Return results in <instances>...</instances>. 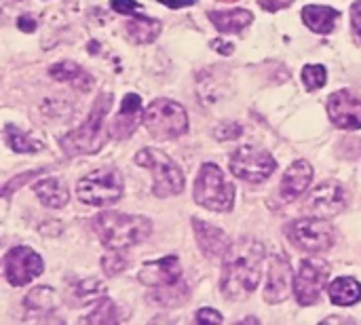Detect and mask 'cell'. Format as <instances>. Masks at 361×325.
I'll list each match as a JSON object with an SVG mask.
<instances>
[{
    "mask_svg": "<svg viewBox=\"0 0 361 325\" xmlns=\"http://www.w3.org/2000/svg\"><path fill=\"white\" fill-rule=\"evenodd\" d=\"M264 262V245L256 239L243 237L235 241L224 254L222 262V294L228 300L247 298L260 283Z\"/></svg>",
    "mask_w": 361,
    "mask_h": 325,
    "instance_id": "6da1fadb",
    "label": "cell"
},
{
    "mask_svg": "<svg viewBox=\"0 0 361 325\" xmlns=\"http://www.w3.org/2000/svg\"><path fill=\"white\" fill-rule=\"evenodd\" d=\"M93 228L108 250H125L146 241L152 233V222L142 216H127L116 211L99 214L93 220Z\"/></svg>",
    "mask_w": 361,
    "mask_h": 325,
    "instance_id": "7a4b0ae2",
    "label": "cell"
},
{
    "mask_svg": "<svg viewBox=\"0 0 361 325\" xmlns=\"http://www.w3.org/2000/svg\"><path fill=\"white\" fill-rule=\"evenodd\" d=\"M112 108V93H102L93 108L89 118L85 121V125H80L78 129L70 131L68 135H63L59 140L61 148L66 154L70 157H78V154H95L102 146H104V123L106 116Z\"/></svg>",
    "mask_w": 361,
    "mask_h": 325,
    "instance_id": "3957f363",
    "label": "cell"
},
{
    "mask_svg": "<svg viewBox=\"0 0 361 325\" xmlns=\"http://www.w3.org/2000/svg\"><path fill=\"white\" fill-rule=\"evenodd\" d=\"M195 201L212 211H231L235 205V188L226 182L222 169L214 163L201 167L195 182Z\"/></svg>",
    "mask_w": 361,
    "mask_h": 325,
    "instance_id": "277c9868",
    "label": "cell"
},
{
    "mask_svg": "<svg viewBox=\"0 0 361 325\" xmlns=\"http://www.w3.org/2000/svg\"><path fill=\"white\" fill-rule=\"evenodd\" d=\"M144 125L157 140H176L186 133L188 114L173 99H154L144 112Z\"/></svg>",
    "mask_w": 361,
    "mask_h": 325,
    "instance_id": "5b68a950",
    "label": "cell"
},
{
    "mask_svg": "<svg viewBox=\"0 0 361 325\" xmlns=\"http://www.w3.org/2000/svg\"><path fill=\"white\" fill-rule=\"evenodd\" d=\"M135 163L146 167L154 176V195L157 197H176L184 190V173L182 169L161 150L144 148L135 154Z\"/></svg>",
    "mask_w": 361,
    "mask_h": 325,
    "instance_id": "8992f818",
    "label": "cell"
},
{
    "mask_svg": "<svg viewBox=\"0 0 361 325\" xmlns=\"http://www.w3.org/2000/svg\"><path fill=\"white\" fill-rule=\"evenodd\" d=\"M78 199L93 207H106L123 197V178L118 171L99 169L85 176L76 186Z\"/></svg>",
    "mask_w": 361,
    "mask_h": 325,
    "instance_id": "52a82bcc",
    "label": "cell"
},
{
    "mask_svg": "<svg viewBox=\"0 0 361 325\" xmlns=\"http://www.w3.org/2000/svg\"><path fill=\"white\" fill-rule=\"evenodd\" d=\"M286 235L290 237V241L311 254H319L326 252L334 245L336 241V231L332 224H328L322 218H305V220H296L292 224L286 226Z\"/></svg>",
    "mask_w": 361,
    "mask_h": 325,
    "instance_id": "ba28073f",
    "label": "cell"
},
{
    "mask_svg": "<svg viewBox=\"0 0 361 325\" xmlns=\"http://www.w3.org/2000/svg\"><path fill=\"white\" fill-rule=\"evenodd\" d=\"M277 169V161L260 148L243 146L231 157V171L235 178L247 182V184H262L267 182L273 171Z\"/></svg>",
    "mask_w": 361,
    "mask_h": 325,
    "instance_id": "9c48e42d",
    "label": "cell"
},
{
    "mask_svg": "<svg viewBox=\"0 0 361 325\" xmlns=\"http://www.w3.org/2000/svg\"><path fill=\"white\" fill-rule=\"evenodd\" d=\"M330 279V269L326 262L322 260H302L300 262V271L296 275L294 281V292H296V300L302 307H311L319 300L324 286Z\"/></svg>",
    "mask_w": 361,
    "mask_h": 325,
    "instance_id": "30bf717a",
    "label": "cell"
},
{
    "mask_svg": "<svg viewBox=\"0 0 361 325\" xmlns=\"http://www.w3.org/2000/svg\"><path fill=\"white\" fill-rule=\"evenodd\" d=\"M42 258L30 247H13L4 256V277L15 288L27 286L32 279L42 275Z\"/></svg>",
    "mask_w": 361,
    "mask_h": 325,
    "instance_id": "8fae6325",
    "label": "cell"
},
{
    "mask_svg": "<svg viewBox=\"0 0 361 325\" xmlns=\"http://www.w3.org/2000/svg\"><path fill=\"white\" fill-rule=\"evenodd\" d=\"M347 205V197L341 184L326 182L319 184L309 197H307V211L315 214L317 218H332L338 216Z\"/></svg>",
    "mask_w": 361,
    "mask_h": 325,
    "instance_id": "7c38bea8",
    "label": "cell"
},
{
    "mask_svg": "<svg viewBox=\"0 0 361 325\" xmlns=\"http://www.w3.org/2000/svg\"><path fill=\"white\" fill-rule=\"evenodd\" d=\"M328 114L341 129H361V99L347 89L330 95Z\"/></svg>",
    "mask_w": 361,
    "mask_h": 325,
    "instance_id": "4fadbf2b",
    "label": "cell"
},
{
    "mask_svg": "<svg viewBox=\"0 0 361 325\" xmlns=\"http://www.w3.org/2000/svg\"><path fill=\"white\" fill-rule=\"evenodd\" d=\"M140 281L148 288H165L182 281V264L176 256H165L154 262H146L140 271Z\"/></svg>",
    "mask_w": 361,
    "mask_h": 325,
    "instance_id": "5bb4252c",
    "label": "cell"
},
{
    "mask_svg": "<svg viewBox=\"0 0 361 325\" xmlns=\"http://www.w3.org/2000/svg\"><path fill=\"white\" fill-rule=\"evenodd\" d=\"M292 292V269L283 256H275L269 266V283L264 292V300L271 305L283 302Z\"/></svg>",
    "mask_w": 361,
    "mask_h": 325,
    "instance_id": "9a60e30c",
    "label": "cell"
},
{
    "mask_svg": "<svg viewBox=\"0 0 361 325\" xmlns=\"http://www.w3.org/2000/svg\"><path fill=\"white\" fill-rule=\"evenodd\" d=\"M140 116H142V97L135 93H127L123 104H121L118 114L114 116V123L110 129L112 137L114 140H127L137 129Z\"/></svg>",
    "mask_w": 361,
    "mask_h": 325,
    "instance_id": "2e32d148",
    "label": "cell"
},
{
    "mask_svg": "<svg viewBox=\"0 0 361 325\" xmlns=\"http://www.w3.org/2000/svg\"><path fill=\"white\" fill-rule=\"evenodd\" d=\"M313 180V169L309 165V161L300 159L296 163H292V167L283 173V180H281V199L292 203L296 201L311 184Z\"/></svg>",
    "mask_w": 361,
    "mask_h": 325,
    "instance_id": "e0dca14e",
    "label": "cell"
},
{
    "mask_svg": "<svg viewBox=\"0 0 361 325\" xmlns=\"http://www.w3.org/2000/svg\"><path fill=\"white\" fill-rule=\"evenodd\" d=\"M192 228H195L199 247L207 258H222L228 252V239L220 228L212 226L209 222H201L197 218L192 220Z\"/></svg>",
    "mask_w": 361,
    "mask_h": 325,
    "instance_id": "ac0fdd59",
    "label": "cell"
},
{
    "mask_svg": "<svg viewBox=\"0 0 361 325\" xmlns=\"http://www.w3.org/2000/svg\"><path fill=\"white\" fill-rule=\"evenodd\" d=\"M49 72H51V76H53L55 80L68 82V85H72L74 89H78V91H82V93L91 91V87H93L91 74L85 72V70H82L78 63H74V61H59V63L51 66Z\"/></svg>",
    "mask_w": 361,
    "mask_h": 325,
    "instance_id": "d6986e66",
    "label": "cell"
},
{
    "mask_svg": "<svg viewBox=\"0 0 361 325\" xmlns=\"http://www.w3.org/2000/svg\"><path fill=\"white\" fill-rule=\"evenodd\" d=\"M34 192H36V197L40 199L42 205L53 207V209H59V207L68 205V201H70V192H68L66 184L61 180H57V178L38 180L34 184Z\"/></svg>",
    "mask_w": 361,
    "mask_h": 325,
    "instance_id": "ffe728a7",
    "label": "cell"
},
{
    "mask_svg": "<svg viewBox=\"0 0 361 325\" xmlns=\"http://www.w3.org/2000/svg\"><path fill=\"white\" fill-rule=\"evenodd\" d=\"M341 13L332 6H319V4H309L302 8V19L305 23L317 32V34H330L338 21Z\"/></svg>",
    "mask_w": 361,
    "mask_h": 325,
    "instance_id": "44dd1931",
    "label": "cell"
},
{
    "mask_svg": "<svg viewBox=\"0 0 361 325\" xmlns=\"http://www.w3.org/2000/svg\"><path fill=\"white\" fill-rule=\"evenodd\" d=\"M207 17L224 34L241 32L243 27H247L254 21V15L250 11H243V8H237V11H209Z\"/></svg>",
    "mask_w": 361,
    "mask_h": 325,
    "instance_id": "7402d4cb",
    "label": "cell"
},
{
    "mask_svg": "<svg viewBox=\"0 0 361 325\" xmlns=\"http://www.w3.org/2000/svg\"><path fill=\"white\" fill-rule=\"evenodd\" d=\"M330 300L338 307H351L361 300V286L353 277H341L330 283Z\"/></svg>",
    "mask_w": 361,
    "mask_h": 325,
    "instance_id": "603a6c76",
    "label": "cell"
},
{
    "mask_svg": "<svg viewBox=\"0 0 361 325\" xmlns=\"http://www.w3.org/2000/svg\"><path fill=\"white\" fill-rule=\"evenodd\" d=\"M127 32H129V36H131L135 42H140V44L152 42V40H157L159 34H161V21L150 19V17H131V19L127 21Z\"/></svg>",
    "mask_w": 361,
    "mask_h": 325,
    "instance_id": "cb8c5ba5",
    "label": "cell"
},
{
    "mask_svg": "<svg viewBox=\"0 0 361 325\" xmlns=\"http://www.w3.org/2000/svg\"><path fill=\"white\" fill-rule=\"evenodd\" d=\"M188 298V286L186 283H176V286H165V288H157L154 296H148V300L161 309H173L178 305H182Z\"/></svg>",
    "mask_w": 361,
    "mask_h": 325,
    "instance_id": "d4e9b609",
    "label": "cell"
},
{
    "mask_svg": "<svg viewBox=\"0 0 361 325\" xmlns=\"http://www.w3.org/2000/svg\"><path fill=\"white\" fill-rule=\"evenodd\" d=\"M4 140L6 144L15 150V152H21V154H32V152H38L42 150V144L30 135H25L23 131H19L17 127L13 125H6L4 127Z\"/></svg>",
    "mask_w": 361,
    "mask_h": 325,
    "instance_id": "484cf974",
    "label": "cell"
},
{
    "mask_svg": "<svg viewBox=\"0 0 361 325\" xmlns=\"http://www.w3.org/2000/svg\"><path fill=\"white\" fill-rule=\"evenodd\" d=\"M127 315L118 311V307L108 300V298H102L97 300V307L93 309V313L89 317H85L82 321L85 324H118V321H125Z\"/></svg>",
    "mask_w": 361,
    "mask_h": 325,
    "instance_id": "4316f807",
    "label": "cell"
},
{
    "mask_svg": "<svg viewBox=\"0 0 361 325\" xmlns=\"http://www.w3.org/2000/svg\"><path fill=\"white\" fill-rule=\"evenodd\" d=\"M55 305H57V296L51 288H36L25 296V309L27 311L47 313V311H53Z\"/></svg>",
    "mask_w": 361,
    "mask_h": 325,
    "instance_id": "83f0119b",
    "label": "cell"
},
{
    "mask_svg": "<svg viewBox=\"0 0 361 325\" xmlns=\"http://www.w3.org/2000/svg\"><path fill=\"white\" fill-rule=\"evenodd\" d=\"M106 294V286L99 279H85L74 286V296L80 305H91L102 300Z\"/></svg>",
    "mask_w": 361,
    "mask_h": 325,
    "instance_id": "f1b7e54d",
    "label": "cell"
},
{
    "mask_svg": "<svg viewBox=\"0 0 361 325\" xmlns=\"http://www.w3.org/2000/svg\"><path fill=\"white\" fill-rule=\"evenodd\" d=\"M328 80V74H326V68L324 66H317V63H311V66H305L302 70V82L309 91H315V89H322Z\"/></svg>",
    "mask_w": 361,
    "mask_h": 325,
    "instance_id": "f546056e",
    "label": "cell"
},
{
    "mask_svg": "<svg viewBox=\"0 0 361 325\" xmlns=\"http://www.w3.org/2000/svg\"><path fill=\"white\" fill-rule=\"evenodd\" d=\"M102 269L108 277H114L118 273H123L127 269V256L123 254V250H112V254L102 258Z\"/></svg>",
    "mask_w": 361,
    "mask_h": 325,
    "instance_id": "4dcf8cb0",
    "label": "cell"
},
{
    "mask_svg": "<svg viewBox=\"0 0 361 325\" xmlns=\"http://www.w3.org/2000/svg\"><path fill=\"white\" fill-rule=\"evenodd\" d=\"M241 133H243L241 125H237V123H231V121H226V123H220V125L214 129V137H216V140H222V142L237 140Z\"/></svg>",
    "mask_w": 361,
    "mask_h": 325,
    "instance_id": "1f68e13d",
    "label": "cell"
},
{
    "mask_svg": "<svg viewBox=\"0 0 361 325\" xmlns=\"http://www.w3.org/2000/svg\"><path fill=\"white\" fill-rule=\"evenodd\" d=\"M110 6H112V11H116L121 15H131V13L142 8V4L135 2V0H112Z\"/></svg>",
    "mask_w": 361,
    "mask_h": 325,
    "instance_id": "d6a6232c",
    "label": "cell"
},
{
    "mask_svg": "<svg viewBox=\"0 0 361 325\" xmlns=\"http://www.w3.org/2000/svg\"><path fill=\"white\" fill-rule=\"evenodd\" d=\"M38 173H40V171H27V173H23L21 178H13V180H11L6 186H4V192H2V195H4V199H6V197H8V195L15 190V188H21V186H23V184L30 180V178H34V176H38Z\"/></svg>",
    "mask_w": 361,
    "mask_h": 325,
    "instance_id": "836d02e7",
    "label": "cell"
},
{
    "mask_svg": "<svg viewBox=\"0 0 361 325\" xmlns=\"http://www.w3.org/2000/svg\"><path fill=\"white\" fill-rule=\"evenodd\" d=\"M197 321L199 324H222V315L216 313L214 309H201L197 313Z\"/></svg>",
    "mask_w": 361,
    "mask_h": 325,
    "instance_id": "e575fe53",
    "label": "cell"
},
{
    "mask_svg": "<svg viewBox=\"0 0 361 325\" xmlns=\"http://www.w3.org/2000/svg\"><path fill=\"white\" fill-rule=\"evenodd\" d=\"M292 2H294V0H258V4H260L264 11H271V13L281 11V8L290 6Z\"/></svg>",
    "mask_w": 361,
    "mask_h": 325,
    "instance_id": "d590c367",
    "label": "cell"
},
{
    "mask_svg": "<svg viewBox=\"0 0 361 325\" xmlns=\"http://www.w3.org/2000/svg\"><path fill=\"white\" fill-rule=\"evenodd\" d=\"M351 21H353V32H355V36L360 38L361 42V0H357L351 6Z\"/></svg>",
    "mask_w": 361,
    "mask_h": 325,
    "instance_id": "8d00e7d4",
    "label": "cell"
},
{
    "mask_svg": "<svg viewBox=\"0 0 361 325\" xmlns=\"http://www.w3.org/2000/svg\"><path fill=\"white\" fill-rule=\"evenodd\" d=\"M36 25H38V21H36L34 15H21V17L17 19V27H19L21 32H34Z\"/></svg>",
    "mask_w": 361,
    "mask_h": 325,
    "instance_id": "74e56055",
    "label": "cell"
},
{
    "mask_svg": "<svg viewBox=\"0 0 361 325\" xmlns=\"http://www.w3.org/2000/svg\"><path fill=\"white\" fill-rule=\"evenodd\" d=\"M161 4L169 6V8H182V6H190L197 4V0H159Z\"/></svg>",
    "mask_w": 361,
    "mask_h": 325,
    "instance_id": "f35d334b",
    "label": "cell"
},
{
    "mask_svg": "<svg viewBox=\"0 0 361 325\" xmlns=\"http://www.w3.org/2000/svg\"><path fill=\"white\" fill-rule=\"evenodd\" d=\"M214 49L222 51L224 55H231L233 53V44H224V42H214Z\"/></svg>",
    "mask_w": 361,
    "mask_h": 325,
    "instance_id": "ab89813d",
    "label": "cell"
}]
</instances>
